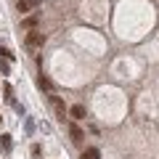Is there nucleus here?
<instances>
[{"label": "nucleus", "mask_w": 159, "mask_h": 159, "mask_svg": "<svg viewBox=\"0 0 159 159\" xmlns=\"http://www.w3.org/2000/svg\"><path fill=\"white\" fill-rule=\"evenodd\" d=\"M69 135H72V141H74V143H80L82 138H85V135H82V130H80L77 125H69Z\"/></svg>", "instance_id": "obj_4"}, {"label": "nucleus", "mask_w": 159, "mask_h": 159, "mask_svg": "<svg viewBox=\"0 0 159 159\" xmlns=\"http://www.w3.org/2000/svg\"><path fill=\"white\" fill-rule=\"evenodd\" d=\"M101 154H98V148H85L82 151V159H98Z\"/></svg>", "instance_id": "obj_6"}, {"label": "nucleus", "mask_w": 159, "mask_h": 159, "mask_svg": "<svg viewBox=\"0 0 159 159\" xmlns=\"http://www.w3.org/2000/svg\"><path fill=\"white\" fill-rule=\"evenodd\" d=\"M24 43H27L29 51H37V48L45 45V34H43V32H34V29H32V32H27V40H24Z\"/></svg>", "instance_id": "obj_1"}, {"label": "nucleus", "mask_w": 159, "mask_h": 159, "mask_svg": "<svg viewBox=\"0 0 159 159\" xmlns=\"http://www.w3.org/2000/svg\"><path fill=\"white\" fill-rule=\"evenodd\" d=\"M69 114H72V119H85V106H82V103H74V106L69 109Z\"/></svg>", "instance_id": "obj_2"}, {"label": "nucleus", "mask_w": 159, "mask_h": 159, "mask_svg": "<svg viewBox=\"0 0 159 159\" xmlns=\"http://www.w3.org/2000/svg\"><path fill=\"white\" fill-rule=\"evenodd\" d=\"M34 24H37V19H34V16H32V19H27V21H24V27H27V29H32V27H34Z\"/></svg>", "instance_id": "obj_10"}, {"label": "nucleus", "mask_w": 159, "mask_h": 159, "mask_svg": "<svg viewBox=\"0 0 159 159\" xmlns=\"http://www.w3.org/2000/svg\"><path fill=\"white\" fill-rule=\"evenodd\" d=\"M29 6H32V8H34V6H40V0H29Z\"/></svg>", "instance_id": "obj_12"}, {"label": "nucleus", "mask_w": 159, "mask_h": 159, "mask_svg": "<svg viewBox=\"0 0 159 159\" xmlns=\"http://www.w3.org/2000/svg\"><path fill=\"white\" fill-rule=\"evenodd\" d=\"M16 8H19L21 13H27V11H29L32 6H29V0H19V3H16Z\"/></svg>", "instance_id": "obj_8"}, {"label": "nucleus", "mask_w": 159, "mask_h": 159, "mask_svg": "<svg viewBox=\"0 0 159 159\" xmlns=\"http://www.w3.org/2000/svg\"><path fill=\"white\" fill-rule=\"evenodd\" d=\"M53 106H56V114H58V119H64V114H66V109H64V103L58 101L56 96H53Z\"/></svg>", "instance_id": "obj_5"}, {"label": "nucleus", "mask_w": 159, "mask_h": 159, "mask_svg": "<svg viewBox=\"0 0 159 159\" xmlns=\"http://www.w3.org/2000/svg\"><path fill=\"white\" fill-rule=\"evenodd\" d=\"M0 119H3V117H0Z\"/></svg>", "instance_id": "obj_13"}, {"label": "nucleus", "mask_w": 159, "mask_h": 159, "mask_svg": "<svg viewBox=\"0 0 159 159\" xmlns=\"http://www.w3.org/2000/svg\"><path fill=\"white\" fill-rule=\"evenodd\" d=\"M40 154H43V148H40V143H34V146H32V157H34V159H37V157H40Z\"/></svg>", "instance_id": "obj_9"}, {"label": "nucleus", "mask_w": 159, "mask_h": 159, "mask_svg": "<svg viewBox=\"0 0 159 159\" xmlns=\"http://www.w3.org/2000/svg\"><path fill=\"white\" fill-rule=\"evenodd\" d=\"M0 56H6V58H13V53H11V51H6V48H0Z\"/></svg>", "instance_id": "obj_11"}, {"label": "nucleus", "mask_w": 159, "mask_h": 159, "mask_svg": "<svg viewBox=\"0 0 159 159\" xmlns=\"http://www.w3.org/2000/svg\"><path fill=\"white\" fill-rule=\"evenodd\" d=\"M37 88H43V90H48V93H53V82L45 77V74H40L37 77Z\"/></svg>", "instance_id": "obj_3"}, {"label": "nucleus", "mask_w": 159, "mask_h": 159, "mask_svg": "<svg viewBox=\"0 0 159 159\" xmlns=\"http://www.w3.org/2000/svg\"><path fill=\"white\" fill-rule=\"evenodd\" d=\"M0 148L3 151H11V135H0Z\"/></svg>", "instance_id": "obj_7"}]
</instances>
